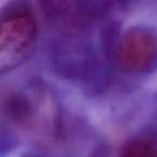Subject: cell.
I'll return each mask as SVG.
<instances>
[{
	"mask_svg": "<svg viewBox=\"0 0 157 157\" xmlns=\"http://www.w3.org/2000/svg\"><path fill=\"white\" fill-rule=\"evenodd\" d=\"M0 113L11 127L36 140L51 138L56 130V109L48 92L24 86L5 93Z\"/></svg>",
	"mask_w": 157,
	"mask_h": 157,
	"instance_id": "cell-1",
	"label": "cell"
},
{
	"mask_svg": "<svg viewBox=\"0 0 157 157\" xmlns=\"http://www.w3.org/2000/svg\"><path fill=\"white\" fill-rule=\"evenodd\" d=\"M36 28L22 14L0 16V73L24 63L33 50Z\"/></svg>",
	"mask_w": 157,
	"mask_h": 157,
	"instance_id": "cell-2",
	"label": "cell"
},
{
	"mask_svg": "<svg viewBox=\"0 0 157 157\" xmlns=\"http://www.w3.org/2000/svg\"><path fill=\"white\" fill-rule=\"evenodd\" d=\"M118 61L132 73L150 71L157 63V36L146 29H131L121 41Z\"/></svg>",
	"mask_w": 157,
	"mask_h": 157,
	"instance_id": "cell-3",
	"label": "cell"
},
{
	"mask_svg": "<svg viewBox=\"0 0 157 157\" xmlns=\"http://www.w3.org/2000/svg\"><path fill=\"white\" fill-rule=\"evenodd\" d=\"M117 157H157V137H138L125 142Z\"/></svg>",
	"mask_w": 157,
	"mask_h": 157,
	"instance_id": "cell-4",
	"label": "cell"
},
{
	"mask_svg": "<svg viewBox=\"0 0 157 157\" xmlns=\"http://www.w3.org/2000/svg\"><path fill=\"white\" fill-rule=\"evenodd\" d=\"M23 157H35V156H30V155H27V156H23Z\"/></svg>",
	"mask_w": 157,
	"mask_h": 157,
	"instance_id": "cell-5",
	"label": "cell"
}]
</instances>
